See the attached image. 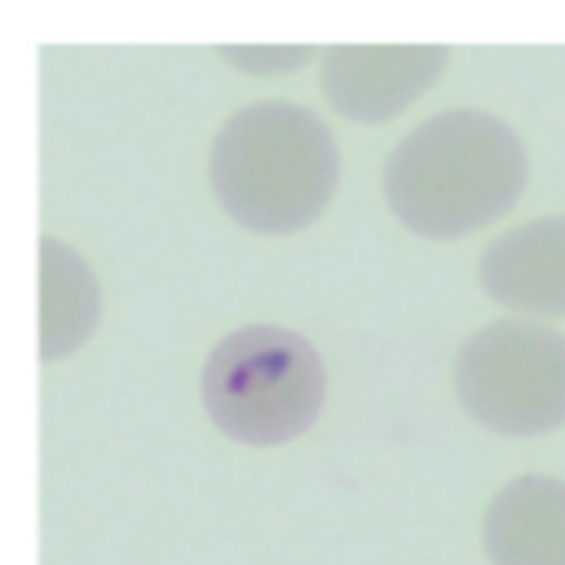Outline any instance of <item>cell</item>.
<instances>
[{
    "instance_id": "6da1fadb",
    "label": "cell",
    "mask_w": 565,
    "mask_h": 565,
    "mask_svg": "<svg viewBox=\"0 0 565 565\" xmlns=\"http://www.w3.org/2000/svg\"><path fill=\"white\" fill-rule=\"evenodd\" d=\"M525 190L521 137L486 110H441L384 159V203L419 238H463Z\"/></svg>"
},
{
    "instance_id": "7a4b0ae2",
    "label": "cell",
    "mask_w": 565,
    "mask_h": 565,
    "mask_svg": "<svg viewBox=\"0 0 565 565\" xmlns=\"http://www.w3.org/2000/svg\"><path fill=\"white\" fill-rule=\"evenodd\" d=\"M207 181L234 225L252 234H296L327 212L340 185V150L309 106L269 97L221 124Z\"/></svg>"
},
{
    "instance_id": "3957f363",
    "label": "cell",
    "mask_w": 565,
    "mask_h": 565,
    "mask_svg": "<svg viewBox=\"0 0 565 565\" xmlns=\"http://www.w3.org/2000/svg\"><path fill=\"white\" fill-rule=\"evenodd\" d=\"M207 419L243 446L296 441L327 402L322 353L274 322H247L212 344L199 375Z\"/></svg>"
},
{
    "instance_id": "277c9868",
    "label": "cell",
    "mask_w": 565,
    "mask_h": 565,
    "mask_svg": "<svg viewBox=\"0 0 565 565\" xmlns=\"http://www.w3.org/2000/svg\"><path fill=\"white\" fill-rule=\"evenodd\" d=\"M455 397L490 433L543 437L565 424V331L499 318L455 353Z\"/></svg>"
},
{
    "instance_id": "5b68a950",
    "label": "cell",
    "mask_w": 565,
    "mask_h": 565,
    "mask_svg": "<svg viewBox=\"0 0 565 565\" xmlns=\"http://www.w3.org/2000/svg\"><path fill=\"white\" fill-rule=\"evenodd\" d=\"M446 57L441 44H331L322 49V93L353 124H388L441 79Z\"/></svg>"
},
{
    "instance_id": "8992f818",
    "label": "cell",
    "mask_w": 565,
    "mask_h": 565,
    "mask_svg": "<svg viewBox=\"0 0 565 565\" xmlns=\"http://www.w3.org/2000/svg\"><path fill=\"white\" fill-rule=\"evenodd\" d=\"M481 291L525 318H565V216H534L503 230L477 265Z\"/></svg>"
},
{
    "instance_id": "52a82bcc",
    "label": "cell",
    "mask_w": 565,
    "mask_h": 565,
    "mask_svg": "<svg viewBox=\"0 0 565 565\" xmlns=\"http://www.w3.org/2000/svg\"><path fill=\"white\" fill-rule=\"evenodd\" d=\"M490 565H565V481L530 472L508 481L481 516Z\"/></svg>"
},
{
    "instance_id": "ba28073f",
    "label": "cell",
    "mask_w": 565,
    "mask_h": 565,
    "mask_svg": "<svg viewBox=\"0 0 565 565\" xmlns=\"http://www.w3.org/2000/svg\"><path fill=\"white\" fill-rule=\"evenodd\" d=\"M102 322V282L93 265L62 238H40V358L62 362Z\"/></svg>"
},
{
    "instance_id": "9c48e42d",
    "label": "cell",
    "mask_w": 565,
    "mask_h": 565,
    "mask_svg": "<svg viewBox=\"0 0 565 565\" xmlns=\"http://www.w3.org/2000/svg\"><path fill=\"white\" fill-rule=\"evenodd\" d=\"M216 53L247 75H282V71L313 57L309 44H221Z\"/></svg>"
}]
</instances>
